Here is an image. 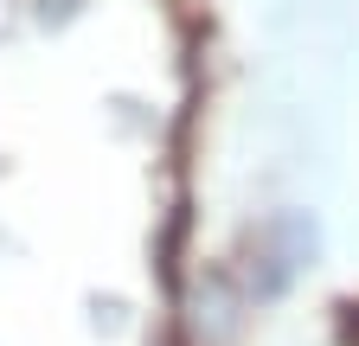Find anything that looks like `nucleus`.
<instances>
[]
</instances>
